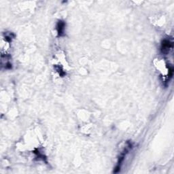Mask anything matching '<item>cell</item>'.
Returning a JSON list of instances; mask_svg holds the SVG:
<instances>
[{
	"instance_id": "6da1fadb",
	"label": "cell",
	"mask_w": 174,
	"mask_h": 174,
	"mask_svg": "<svg viewBox=\"0 0 174 174\" xmlns=\"http://www.w3.org/2000/svg\"><path fill=\"white\" fill-rule=\"evenodd\" d=\"M172 48V43L169 40H164L162 46H161V51L163 53H167L170 49Z\"/></svg>"
},
{
	"instance_id": "7a4b0ae2",
	"label": "cell",
	"mask_w": 174,
	"mask_h": 174,
	"mask_svg": "<svg viewBox=\"0 0 174 174\" xmlns=\"http://www.w3.org/2000/svg\"><path fill=\"white\" fill-rule=\"evenodd\" d=\"M65 24L63 21H60L58 22V23L57 24V31L58 36H63L64 35L65 32Z\"/></svg>"
}]
</instances>
